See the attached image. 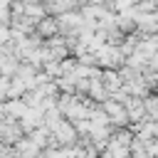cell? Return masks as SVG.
<instances>
[{
    "instance_id": "2",
    "label": "cell",
    "mask_w": 158,
    "mask_h": 158,
    "mask_svg": "<svg viewBox=\"0 0 158 158\" xmlns=\"http://www.w3.org/2000/svg\"><path fill=\"white\" fill-rule=\"evenodd\" d=\"M123 106H126V114H128V123H138V121L148 118L146 106H143V96H128L123 101Z\"/></svg>"
},
{
    "instance_id": "7",
    "label": "cell",
    "mask_w": 158,
    "mask_h": 158,
    "mask_svg": "<svg viewBox=\"0 0 158 158\" xmlns=\"http://www.w3.org/2000/svg\"><path fill=\"white\" fill-rule=\"evenodd\" d=\"M148 69H153V72H158V49L148 57Z\"/></svg>"
},
{
    "instance_id": "3",
    "label": "cell",
    "mask_w": 158,
    "mask_h": 158,
    "mask_svg": "<svg viewBox=\"0 0 158 158\" xmlns=\"http://www.w3.org/2000/svg\"><path fill=\"white\" fill-rule=\"evenodd\" d=\"M35 32H37V35H40L42 40H47V37L57 35V32H59L57 17H54V15H44V17H40V20L35 22Z\"/></svg>"
},
{
    "instance_id": "4",
    "label": "cell",
    "mask_w": 158,
    "mask_h": 158,
    "mask_svg": "<svg viewBox=\"0 0 158 158\" xmlns=\"http://www.w3.org/2000/svg\"><path fill=\"white\" fill-rule=\"evenodd\" d=\"M101 84L106 86V91H109V96H111V91L121 89L123 79H121L118 69H111V67H106V69H101Z\"/></svg>"
},
{
    "instance_id": "6",
    "label": "cell",
    "mask_w": 158,
    "mask_h": 158,
    "mask_svg": "<svg viewBox=\"0 0 158 158\" xmlns=\"http://www.w3.org/2000/svg\"><path fill=\"white\" fill-rule=\"evenodd\" d=\"M143 106H146V116L158 121V91H148L143 96Z\"/></svg>"
},
{
    "instance_id": "5",
    "label": "cell",
    "mask_w": 158,
    "mask_h": 158,
    "mask_svg": "<svg viewBox=\"0 0 158 158\" xmlns=\"http://www.w3.org/2000/svg\"><path fill=\"white\" fill-rule=\"evenodd\" d=\"M25 7H22V15H27V17H32L35 22L40 20V17H44L47 15V10H44V5L40 2V0H30V2H22Z\"/></svg>"
},
{
    "instance_id": "1",
    "label": "cell",
    "mask_w": 158,
    "mask_h": 158,
    "mask_svg": "<svg viewBox=\"0 0 158 158\" xmlns=\"http://www.w3.org/2000/svg\"><path fill=\"white\" fill-rule=\"evenodd\" d=\"M54 17H57V25H59V32H62V35H77V37H79V30H81V25H84V17H81L79 7H77V10L59 12V15H54Z\"/></svg>"
}]
</instances>
